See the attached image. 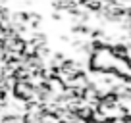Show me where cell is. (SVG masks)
I'll use <instances>...</instances> for the list:
<instances>
[{"mask_svg": "<svg viewBox=\"0 0 131 123\" xmlns=\"http://www.w3.org/2000/svg\"><path fill=\"white\" fill-rule=\"evenodd\" d=\"M93 123H102V121H96V119H94V121H93Z\"/></svg>", "mask_w": 131, "mask_h": 123, "instance_id": "cell-1", "label": "cell"}]
</instances>
